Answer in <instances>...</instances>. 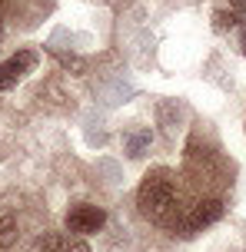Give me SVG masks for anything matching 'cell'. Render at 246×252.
I'll list each match as a JSON object with an SVG mask.
<instances>
[{"label":"cell","mask_w":246,"mask_h":252,"mask_svg":"<svg viewBox=\"0 0 246 252\" xmlns=\"http://www.w3.org/2000/svg\"><path fill=\"white\" fill-rule=\"evenodd\" d=\"M230 10H233L236 17H246V0H230Z\"/></svg>","instance_id":"ba28073f"},{"label":"cell","mask_w":246,"mask_h":252,"mask_svg":"<svg viewBox=\"0 0 246 252\" xmlns=\"http://www.w3.org/2000/svg\"><path fill=\"white\" fill-rule=\"evenodd\" d=\"M17 219L13 216H0V252H10L17 246Z\"/></svg>","instance_id":"8992f818"},{"label":"cell","mask_w":246,"mask_h":252,"mask_svg":"<svg viewBox=\"0 0 246 252\" xmlns=\"http://www.w3.org/2000/svg\"><path fill=\"white\" fill-rule=\"evenodd\" d=\"M213 20H216V24H213L216 30H226V27L236 24V13L233 10H230V13H226V10H216V17H213Z\"/></svg>","instance_id":"52a82bcc"},{"label":"cell","mask_w":246,"mask_h":252,"mask_svg":"<svg viewBox=\"0 0 246 252\" xmlns=\"http://www.w3.org/2000/svg\"><path fill=\"white\" fill-rule=\"evenodd\" d=\"M106 222V213L100 206H90V202H80L67 213V232L70 236H90V232H100Z\"/></svg>","instance_id":"7a4b0ae2"},{"label":"cell","mask_w":246,"mask_h":252,"mask_svg":"<svg viewBox=\"0 0 246 252\" xmlns=\"http://www.w3.org/2000/svg\"><path fill=\"white\" fill-rule=\"evenodd\" d=\"M220 216H223V202L220 199H200L196 206H190V213L180 219L176 229H180L183 236H193V232H200V229L213 226Z\"/></svg>","instance_id":"3957f363"},{"label":"cell","mask_w":246,"mask_h":252,"mask_svg":"<svg viewBox=\"0 0 246 252\" xmlns=\"http://www.w3.org/2000/svg\"><path fill=\"white\" fill-rule=\"evenodd\" d=\"M34 66H37V53H34V50H17L10 60L0 63V90L17 87V83H20Z\"/></svg>","instance_id":"277c9868"},{"label":"cell","mask_w":246,"mask_h":252,"mask_svg":"<svg viewBox=\"0 0 246 252\" xmlns=\"http://www.w3.org/2000/svg\"><path fill=\"white\" fill-rule=\"evenodd\" d=\"M30 252H90L87 242L77 239V236H67V232H47L34 242Z\"/></svg>","instance_id":"5b68a950"},{"label":"cell","mask_w":246,"mask_h":252,"mask_svg":"<svg viewBox=\"0 0 246 252\" xmlns=\"http://www.w3.org/2000/svg\"><path fill=\"white\" fill-rule=\"evenodd\" d=\"M0 37H3V17H0Z\"/></svg>","instance_id":"9c48e42d"},{"label":"cell","mask_w":246,"mask_h":252,"mask_svg":"<svg viewBox=\"0 0 246 252\" xmlns=\"http://www.w3.org/2000/svg\"><path fill=\"white\" fill-rule=\"evenodd\" d=\"M137 206H140L143 219H150L156 226H170L176 229L183 219L180 209V189H176V176L170 169H153L146 173L137 192Z\"/></svg>","instance_id":"6da1fadb"},{"label":"cell","mask_w":246,"mask_h":252,"mask_svg":"<svg viewBox=\"0 0 246 252\" xmlns=\"http://www.w3.org/2000/svg\"><path fill=\"white\" fill-rule=\"evenodd\" d=\"M243 53H246V33H243Z\"/></svg>","instance_id":"30bf717a"}]
</instances>
